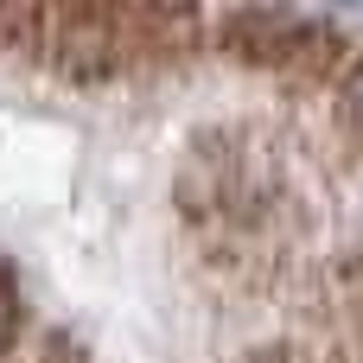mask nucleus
I'll return each instance as SVG.
<instances>
[{
    "label": "nucleus",
    "instance_id": "obj_4",
    "mask_svg": "<svg viewBox=\"0 0 363 363\" xmlns=\"http://www.w3.org/2000/svg\"><path fill=\"white\" fill-rule=\"evenodd\" d=\"M6 363H89V357H83V345L64 338V332H26Z\"/></svg>",
    "mask_w": 363,
    "mask_h": 363
},
{
    "label": "nucleus",
    "instance_id": "obj_1",
    "mask_svg": "<svg viewBox=\"0 0 363 363\" xmlns=\"http://www.w3.org/2000/svg\"><path fill=\"white\" fill-rule=\"evenodd\" d=\"M172 204H179L191 262L223 294L268 300L306 274L313 198H306L294 147L274 140L268 128H255V121L204 128L185 147Z\"/></svg>",
    "mask_w": 363,
    "mask_h": 363
},
{
    "label": "nucleus",
    "instance_id": "obj_6",
    "mask_svg": "<svg viewBox=\"0 0 363 363\" xmlns=\"http://www.w3.org/2000/svg\"><path fill=\"white\" fill-rule=\"evenodd\" d=\"M32 325H26V300H19V281H13V268L0 262V363L13 357V345L26 338Z\"/></svg>",
    "mask_w": 363,
    "mask_h": 363
},
{
    "label": "nucleus",
    "instance_id": "obj_5",
    "mask_svg": "<svg viewBox=\"0 0 363 363\" xmlns=\"http://www.w3.org/2000/svg\"><path fill=\"white\" fill-rule=\"evenodd\" d=\"M332 102H338V128H345L351 140H363V51H351V64H345Z\"/></svg>",
    "mask_w": 363,
    "mask_h": 363
},
{
    "label": "nucleus",
    "instance_id": "obj_3",
    "mask_svg": "<svg viewBox=\"0 0 363 363\" xmlns=\"http://www.w3.org/2000/svg\"><path fill=\"white\" fill-rule=\"evenodd\" d=\"M204 51L300 96H332L351 64V38L306 13H204Z\"/></svg>",
    "mask_w": 363,
    "mask_h": 363
},
{
    "label": "nucleus",
    "instance_id": "obj_2",
    "mask_svg": "<svg viewBox=\"0 0 363 363\" xmlns=\"http://www.w3.org/2000/svg\"><path fill=\"white\" fill-rule=\"evenodd\" d=\"M204 51V13L172 6H0V57L45 64L70 83L179 70Z\"/></svg>",
    "mask_w": 363,
    "mask_h": 363
}]
</instances>
